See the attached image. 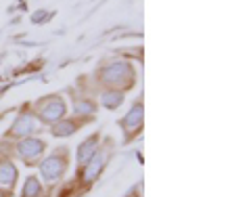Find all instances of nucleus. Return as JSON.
Here are the masks:
<instances>
[{
    "label": "nucleus",
    "mask_w": 251,
    "mask_h": 197,
    "mask_svg": "<svg viewBox=\"0 0 251 197\" xmlns=\"http://www.w3.org/2000/svg\"><path fill=\"white\" fill-rule=\"evenodd\" d=\"M15 176V170L11 166H2L0 168V183H13V178Z\"/></svg>",
    "instance_id": "20e7f679"
},
{
    "label": "nucleus",
    "mask_w": 251,
    "mask_h": 197,
    "mask_svg": "<svg viewBox=\"0 0 251 197\" xmlns=\"http://www.w3.org/2000/svg\"><path fill=\"white\" fill-rule=\"evenodd\" d=\"M126 74H128V67L126 65H115L111 69H107V78H111V82H124L126 80Z\"/></svg>",
    "instance_id": "f257e3e1"
},
{
    "label": "nucleus",
    "mask_w": 251,
    "mask_h": 197,
    "mask_svg": "<svg viewBox=\"0 0 251 197\" xmlns=\"http://www.w3.org/2000/svg\"><path fill=\"white\" fill-rule=\"evenodd\" d=\"M138 117H140V107H134V109H132V115L128 117V124L138 122Z\"/></svg>",
    "instance_id": "39448f33"
},
{
    "label": "nucleus",
    "mask_w": 251,
    "mask_h": 197,
    "mask_svg": "<svg viewBox=\"0 0 251 197\" xmlns=\"http://www.w3.org/2000/svg\"><path fill=\"white\" fill-rule=\"evenodd\" d=\"M61 113H63V103L61 101H54L52 105H49L44 109V117L46 120H54V117H61Z\"/></svg>",
    "instance_id": "7ed1b4c3"
},
{
    "label": "nucleus",
    "mask_w": 251,
    "mask_h": 197,
    "mask_svg": "<svg viewBox=\"0 0 251 197\" xmlns=\"http://www.w3.org/2000/svg\"><path fill=\"white\" fill-rule=\"evenodd\" d=\"M40 151H42V143H38V141H27V143H23V147H21V153L25 157H31Z\"/></svg>",
    "instance_id": "f03ea898"
}]
</instances>
